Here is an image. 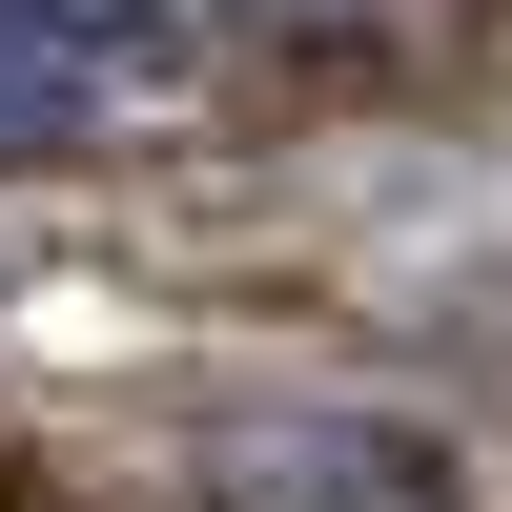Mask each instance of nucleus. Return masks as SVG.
<instances>
[{
    "mask_svg": "<svg viewBox=\"0 0 512 512\" xmlns=\"http://www.w3.org/2000/svg\"><path fill=\"white\" fill-rule=\"evenodd\" d=\"M185 82V21H82V0H0V164H62Z\"/></svg>",
    "mask_w": 512,
    "mask_h": 512,
    "instance_id": "f257e3e1",
    "label": "nucleus"
},
{
    "mask_svg": "<svg viewBox=\"0 0 512 512\" xmlns=\"http://www.w3.org/2000/svg\"><path fill=\"white\" fill-rule=\"evenodd\" d=\"M205 512H451V472H431V431L308 410V431H246L226 472H205Z\"/></svg>",
    "mask_w": 512,
    "mask_h": 512,
    "instance_id": "f03ea898",
    "label": "nucleus"
}]
</instances>
